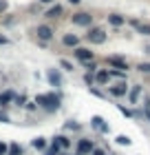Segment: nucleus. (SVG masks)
Returning <instances> with one entry per match:
<instances>
[{
    "label": "nucleus",
    "instance_id": "nucleus-1",
    "mask_svg": "<svg viewBox=\"0 0 150 155\" xmlns=\"http://www.w3.org/2000/svg\"><path fill=\"white\" fill-rule=\"evenodd\" d=\"M60 95L58 93H40L35 97V104H40L42 109H46L49 113H55V111L60 109Z\"/></svg>",
    "mask_w": 150,
    "mask_h": 155
},
{
    "label": "nucleus",
    "instance_id": "nucleus-2",
    "mask_svg": "<svg viewBox=\"0 0 150 155\" xmlns=\"http://www.w3.org/2000/svg\"><path fill=\"white\" fill-rule=\"evenodd\" d=\"M86 38H88V42H93V45H102V42L106 40V31L104 29H91L88 33H86Z\"/></svg>",
    "mask_w": 150,
    "mask_h": 155
},
{
    "label": "nucleus",
    "instance_id": "nucleus-3",
    "mask_svg": "<svg viewBox=\"0 0 150 155\" xmlns=\"http://www.w3.org/2000/svg\"><path fill=\"white\" fill-rule=\"evenodd\" d=\"M73 22L75 25H80V27H88L93 22V16L86 11H80V13H73Z\"/></svg>",
    "mask_w": 150,
    "mask_h": 155
},
{
    "label": "nucleus",
    "instance_id": "nucleus-4",
    "mask_svg": "<svg viewBox=\"0 0 150 155\" xmlns=\"http://www.w3.org/2000/svg\"><path fill=\"white\" fill-rule=\"evenodd\" d=\"M69 146H71V142H69V137H66V135H55V137H53V142H51V149H55V151L69 149Z\"/></svg>",
    "mask_w": 150,
    "mask_h": 155
},
{
    "label": "nucleus",
    "instance_id": "nucleus-5",
    "mask_svg": "<svg viewBox=\"0 0 150 155\" xmlns=\"http://www.w3.org/2000/svg\"><path fill=\"white\" fill-rule=\"evenodd\" d=\"M75 58L77 60H82V62H91L93 60V51L91 49H84V47H75Z\"/></svg>",
    "mask_w": 150,
    "mask_h": 155
},
{
    "label": "nucleus",
    "instance_id": "nucleus-6",
    "mask_svg": "<svg viewBox=\"0 0 150 155\" xmlns=\"http://www.w3.org/2000/svg\"><path fill=\"white\" fill-rule=\"evenodd\" d=\"M35 31H38V38H40V40H46V42H49V40L53 38V29H51V27H46V25H40Z\"/></svg>",
    "mask_w": 150,
    "mask_h": 155
},
{
    "label": "nucleus",
    "instance_id": "nucleus-7",
    "mask_svg": "<svg viewBox=\"0 0 150 155\" xmlns=\"http://www.w3.org/2000/svg\"><path fill=\"white\" fill-rule=\"evenodd\" d=\"M93 149H95V146H93L91 140H80V142H77V153L80 155H88Z\"/></svg>",
    "mask_w": 150,
    "mask_h": 155
},
{
    "label": "nucleus",
    "instance_id": "nucleus-8",
    "mask_svg": "<svg viewBox=\"0 0 150 155\" xmlns=\"http://www.w3.org/2000/svg\"><path fill=\"white\" fill-rule=\"evenodd\" d=\"M46 80L51 82V87H60L62 84V78H60V73L55 71V69H49L46 71Z\"/></svg>",
    "mask_w": 150,
    "mask_h": 155
},
{
    "label": "nucleus",
    "instance_id": "nucleus-9",
    "mask_svg": "<svg viewBox=\"0 0 150 155\" xmlns=\"http://www.w3.org/2000/svg\"><path fill=\"white\" fill-rule=\"evenodd\" d=\"M16 100V93L13 91H5L2 95H0V107H9V102Z\"/></svg>",
    "mask_w": 150,
    "mask_h": 155
},
{
    "label": "nucleus",
    "instance_id": "nucleus-10",
    "mask_svg": "<svg viewBox=\"0 0 150 155\" xmlns=\"http://www.w3.org/2000/svg\"><path fill=\"white\" fill-rule=\"evenodd\" d=\"M93 129H97V131H102V133H108V124L104 122L102 117H93Z\"/></svg>",
    "mask_w": 150,
    "mask_h": 155
},
{
    "label": "nucleus",
    "instance_id": "nucleus-11",
    "mask_svg": "<svg viewBox=\"0 0 150 155\" xmlns=\"http://www.w3.org/2000/svg\"><path fill=\"white\" fill-rule=\"evenodd\" d=\"M108 64H113V67H117L119 71H126V69H128V64H126V62L121 60V58H115V55H110V58H108Z\"/></svg>",
    "mask_w": 150,
    "mask_h": 155
},
{
    "label": "nucleus",
    "instance_id": "nucleus-12",
    "mask_svg": "<svg viewBox=\"0 0 150 155\" xmlns=\"http://www.w3.org/2000/svg\"><path fill=\"white\" fill-rule=\"evenodd\" d=\"M62 45H64V47H77V45H80V38H77V36H71V33H69V36L62 38Z\"/></svg>",
    "mask_w": 150,
    "mask_h": 155
},
{
    "label": "nucleus",
    "instance_id": "nucleus-13",
    "mask_svg": "<svg viewBox=\"0 0 150 155\" xmlns=\"http://www.w3.org/2000/svg\"><path fill=\"white\" fill-rule=\"evenodd\" d=\"M126 89H128L126 82H119V84H115V87H110V93L119 97V95H126Z\"/></svg>",
    "mask_w": 150,
    "mask_h": 155
},
{
    "label": "nucleus",
    "instance_id": "nucleus-14",
    "mask_svg": "<svg viewBox=\"0 0 150 155\" xmlns=\"http://www.w3.org/2000/svg\"><path fill=\"white\" fill-rule=\"evenodd\" d=\"M139 95H141V87H139V84H135L132 91H130V95H128V97H130V104H137Z\"/></svg>",
    "mask_w": 150,
    "mask_h": 155
},
{
    "label": "nucleus",
    "instance_id": "nucleus-15",
    "mask_svg": "<svg viewBox=\"0 0 150 155\" xmlns=\"http://www.w3.org/2000/svg\"><path fill=\"white\" fill-rule=\"evenodd\" d=\"M60 13H62V7L60 5H53L51 9H46V18H58Z\"/></svg>",
    "mask_w": 150,
    "mask_h": 155
},
{
    "label": "nucleus",
    "instance_id": "nucleus-16",
    "mask_svg": "<svg viewBox=\"0 0 150 155\" xmlns=\"http://www.w3.org/2000/svg\"><path fill=\"white\" fill-rule=\"evenodd\" d=\"M33 146H35L38 151H46V140H44V137H35V140H33Z\"/></svg>",
    "mask_w": 150,
    "mask_h": 155
},
{
    "label": "nucleus",
    "instance_id": "nucleus-17",
    "mask_svg": "<svg viewBox=\"0 0 150 155\" xmlns=\"http://www.w3.org/2000/svg\"><path fill=\"white\" fill-rule=\"evenodd\" d=\"M108 22L115 25V27H119V25H124V18L117 16V13H110V16H108Z\"/></svg>",
    "mask_w": 150,
    "mask_h": 155
},
{
    "label": "nucleus",
    "instance_id": "nucleus-18",
    "mask_svg": "<svg viewBox=\"0 0 150 155\" xmlns=\"http://www.w3.org/2000/svg\"><path fill=\"white\" fill-rule=\"evenodd\" d=\"M108 71H97V82L99 84H106V82H108Z\"/></svg>",
    "mask_w": 150,
    "mask_h": 155
},
{
    "label": "nucleus",
    "instance_id": "nucleus-19",
    "mask_svg": "<svg viewBox=\"0 0 150 155\" xmlns=\"http://www.w3.org/2000/svg\"><path fill=\"white\" fill-rule=\"evenodd\" d=\"M7 155H22V149H20L18 144H11L9 149H7Z\"/></svg>",
    "mask_w": 150,
    "mask_h": 155
},
{
    "label": "nucleus",
    "instance_id": "nucleus-20",
    "mask_svg": "<svg viewBox=\"0 0 150 155\" xmlns=\"http://www.w3.org/2000/svg\"><path fill=\"white\" fill-rule=\"evenodd\" d=\"M117 144H121V146H128V144H130V140H128L126 135H119V137H117Z\"/></svg>",
    "mask_w": 150,
    "mask_h": 155
},
{
    "label": "nucleus",
    "instance_id": "nucleus-21",
    "mask_svg": "<svg viewBox=\"0 0 150 155\" xmlns=\"http://www.w3.org/2000/svg\"><path fill=\"white\" fill-rule=\"evenodd\" d=\"M139 71H144V73H150V62H141V64H139Z\"/></svg>",
    "mask_w": 150,
    "mask_h": 155
},
{
    "label": "nucleus",
    "instance_id": "nucleus-22",
    "mask_svg": "<svg viewBox=\"0 0 150 155\" xmlns=\"http://www.w3.org/2000/svg\"><path fill=\"white\" fill-rule=\"evenodd\" d=\"M62 67H64V71H73V64L69 60H62Z\"/></svg>",
    "mask_w": 150,
    "mask_h": 155
},
{
    "label": "nucleus",
    "instance_id": "nucleus-23",
    "mask_svg": "<svg viewBox=\"0 0 150 155\" xmlns=\"http://www.w3.org/2000/svg\"><path fill=\"white\" fill-rule=\"evenodd\" d=\"M7 9H9V2H7V0H0V13H5Z\"/></svg>",
    "mask_w": 150,
    "mask_h": 155
},
{
    "label": "nucleus",
    "instance_id": "nucleus-24",
    "mask_svg": "<svg viewBox=\"0 0 150 155\" xmlns=\"http://www.w3.org/2000/svg\"><path fill=\"white\" fill-rule=\"evenodd\" d=\"M108 75H113V78H124L126 73L124 71H108Z\"/></svg>",
    "mask_w": 150,
    "mask_h": 155
},
{
    "label": "nucleus",
    "instance_id": "nucleus-25",
    "mask_svg": "<svg viewBox=\"0 0 150 155\" xmlns=\"http://www.w3.org/2000/svg\"><path fill=\"white\" fill-rule=\"evenodd\" d=\"M24 107H27V109H29V111H35V109H38V104H35V102H27V104H24Z\"/></svg>",
    "mask_w": 150,
    "mask_h": 155
},
{
    "label": "nucleus",
    "instance_id": "nucleus-26",
    "mask_svg": "<svg viewBox=\"0 0 150 155\" xmlns=\"http://www.w3.org/2000/svg\"><path fill=\"white\" fill-rule=\"evenodd\" d=\"M86 69H88V73H93V71H95V69H97V67H95V64H93V60H91V62H86Z\"/></svg>",
    "mask_w": 150,
    "mask_h": 155
},
{
    "label": "nucleus",
    "instance_id": "nucleus-27",
    "mask_svg": "<svg viewBox=\"0 0 150 155\" xmlns=\"http://www.w3.org/2000/svg\"><path fill=\"white\" fill-rule=\"evenodd\" d=\"M0 122H9V115H7L5 111H0Z\"/></svg>",
    "mask_w": 150,
    "mask_h": 155
},
{
    "label": "nucleus",
    "instance_id": "nucleus-28",
    "mask_svg": "<svg viewBox=\"0 0 150 155\" xmlns=\"http://www.w3.org/2000/svg\"><path fill=\"white\" fill-rule=\"evenodd\" d=\"M91 155H106V153H104L102 149H93V151H91Z\"/></svg>",
    "mask_w": 150,
    "mask_h": 155
},
{
    "label": "nucleus",
    "instance_id": "nucleus-29",
    "mask_svg": "<svg viewBox=\"0 0 150 155\" xmlns=\"http://www.w3.org/2000/svg\"><path fill=\"white\" fill-rule=\"evenodd\" d=\"M119 109H121V113H124L126 117H130V115H132V113H130V111H128V109H124V107H119Z\"/></svg>",
    "mask_w": 150,
    "mask_h": 155
},
{
    "label": "nucleus",
    "instance_id": "nucleus-30",
    "mask_svg": "<svg viewBox=\"0 0 150 155\" xmlns=\"http://www.w3.org/2000/svg\"><path fill=\"white\" fill-rule=\"evenodd\" d=\"M44 155H58V151H55V149H51V146H49V151H46Z\"/></svg>",
    "mask_w": 150,
    "mask_h": 155
},
{
    "label": "nucleus",
    "instance_id": "nucleus-31",
    "mask_svg": "<svg viewBox=\"0 0 150 155\" xmlns=\"http://www.w3.org/2000/svg\"><path fill=\"white\" fill-rule=\"evenodd\" d=\"M0 45H9V38H5V36H0Z\"/></svg>",
    "mask_w": 150,
    "mask_h": 155
},
{
    "label": "nucleus",
    "instance_id": "nucleus-32",
    "mask_svg": "<svg viewBox=\"0 0 150 155\" xmlns=\"http://www.w3.org/2000/svg\"><path fill=\"white\" fill-rule=\"evenodd\" d=\"M0 155H7V146L5 144H0Z\"/></svg>",
    "mask_w": 150,
    "mask_h": 155
},
{
    "label": "nucleus",
    "instance_id": "nucleus-33",
    "mask_svg": "<svg viewBox=\"0 0 150 155\" xmlns=\"http://www.w3.org/2000/svg\"><path fill=\"white\" fill-rule=\"evenodd\" d=\"M69 2H71V5H80L82 0H69Z\"/></svg>",
    "mask_w": 150,
    "mask_h": 155
},
{
    "label": "nucleus",
    "instance_id": "nucleus-34",
    "mask_svg": "<svg viewBox=\"0 0 150 155\" xmlns=\"http://www.w3.org/2000/svg\"><path fill=\"white\" fill-rule=\"evenodd\" d=\"M40 2H44V5H49V2H53V0H40Z\"/></svg>",
    "mask_w": 150,
    "mask_h": 155
}]
</instances>
